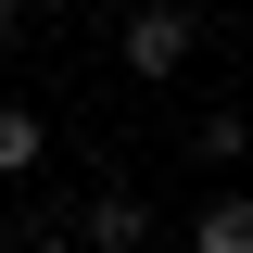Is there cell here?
<instances>
[{
	"instance_id": "obj_1",
	"label": "cell",
	"mask_w": 253,
	"mask_h": 253,
	"mask_svg": "<svg viewBox=\"0 0 253 253\" xmlns=\"http://www.w3.org/2000/svg\"><path fill=\"white\" fill-rule=\"evenodd\" d=\"M190 38H203V13H190V0H139V13H126V38H114V63H126V76H177Z\"/></svg>"
},
{
	"instance_id": "obj_2",
	"label": "cell",
	"mask_w": 253,
	"mask_h": 253,
	"mask_svg": "<svg viewBox=\"0 0 253 253\" xmlns=\"http://www.w3.org/2000/svg\"><path fill=\"white\" fill-rule=\"evenodd\" d=\"M76 241L89 253H139L152 241V203H139V190H89V203H76Z\"/></svg>"
},
{
	"instance_id": "obj_3",
	"label": "cell",
	"mask_w": 253,
	"mask_h": 253,
	"mask_svg": "<svg viewBox=\"0 0 253 253\" xmlns=\"http://www.w3.org/2000/svg\"><path fill=\"white\" fill-rule=\"evenodd\" d=\"M190 253H253V190H215L190 215Z\"/></svg>"
},
{
	"instance_id": "obj_4",
	"label": "cell",
	"mask_w": 253,
	"mask_h": 253,
	"mask_svg": "<svg viewBox=\"0 0 253 253\" xmlns=\"http://www.w3.org/2000/svg\"><path fill=\"white\" fill-rule=\"evenodd\" d=\"M51 165V126H38V101H0V177H38Z\"/></svg>"
},
{
	"instance_id": "obj_5",
	"label": "cell",
	"mask_w": 253,
	"mask_h": 253,
	"mask_svg": "<svg viewBox=\"0 0 253 253\" xmlns=\"http://www.w3.org/2000/svg\"><path fill=\"white\" fill-rule=\"evenodd\" d=\"M203 165H253V126L241 114H203Z\"/></svg>"
},
{
	"instance_id": "obj_6",
	"label": "cell",
	"mask_w": 253,
	"mask_h": 253,
	"mask_svg": "<svg viewBox=\"0 0 253 253\" xmlns=\"http://www.w3.org/2000/svg\"><path fill=\"white\" fill-rule=\"evenodd\" d=\"M0 38H26V0H0Z\"/></svg>"
},
{
	"instance_id": "obj_7",
	"label": "cell",
	"mask_w": 253,
	"mask_h": 253,
	"mask_svg": "<svg viewBox=\"0 0 253 253\" xmlns=\"http://www.w3.org/2000/svg\"><path fill=\"white\" fill-rule=\"evenodd\" d=\"M26 253H89V241H76V228H63V241H26Z\"/></svg>"
}]
</instances>
